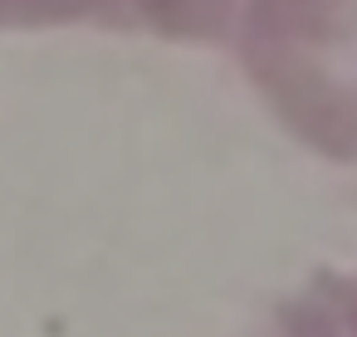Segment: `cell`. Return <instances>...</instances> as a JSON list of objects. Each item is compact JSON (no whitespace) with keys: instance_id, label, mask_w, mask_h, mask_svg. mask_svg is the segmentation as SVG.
<instances>
[{"instance_id":"cell-1","label":"cell","mask_w":357,"mask_h":337,"mask_svg":"<svg viewBox=\"0 0 357 337\" xmlns=\"http://www.w3.org/2000/svg\"><path fill=\"white\" fill-rule=\"evenodd\" d=\"M240 59L313 152L357 162V0H250Z\"/></svg>"},{"instance_id":"cell-2","label":"cell","mask_w":357,"mask_h":337,"mask_svg":"<svg viewBox=\"0 0 357 337\" xmlns=\"http://www.w3.org/2000/svg\"><path fill=\"white\" fill-rule=\"evenodd\" d=\"M250 0H113L108 25L147 30L162 40H220L235 35Z\"/></svg>"},{"instance_id":"cell-3","label":"cell","mask_w":357,"mask_h":337,"mask_svg":"<svg viewBox=\"0 0 357 337\" xmlns=\"http://www.w3.org/2000/svg\"><path fill=\"white\" fill-rule=\"evenodd\" d=\"M274 337H357V269L318 274L289 303Z\"/></svg>"},{"instance_id":"cell-4","label":"cell","mask_w":357,"mask_h":337,"mask_svg":"<svg viewBox=\"0 0 357 337\" xmlns=\"http://www.w3.org/2000/svg\"><path fill=\"white\" fill-rule=\"evenodd\" d=\"M113 0H0V30H40V25H69V20H98L108 25Z\"/></svg>"}]
</instances>
